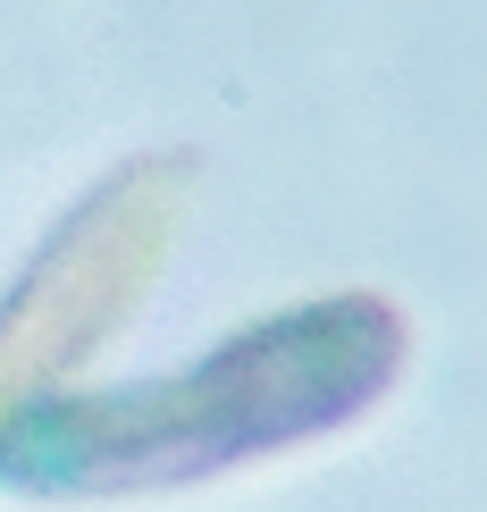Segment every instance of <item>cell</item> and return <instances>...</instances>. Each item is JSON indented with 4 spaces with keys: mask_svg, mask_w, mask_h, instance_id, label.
Returning a JSON list of instances; mask_svg holds the SVG:
<instances>
[{
    "mask_svg": "<svg viewBox=\"0 0 487 512\" xmlns=\"http://www.w3.org/2000/svg\"><path fill=\"white\" fill-rule=\"evenodd\" d=\"M185 194H194V160L152 152L101 177L51 227V244L26 261V277L0 294V412L42 395V378L93 353L135 311V294L152 286L160 252L185 219Z\"/></svg>",
    "mask_w": 487,
    "mask_h": 512,
    "instance_id": "7a4b0ae2",
    "label": "cell"
},
{
    "mask_svg": "<svg viewBox=\"0 0 487 512\" xmlns=\"http://www.w3.org/2000/svg\"><path fill=\"white\" fill-rule=\"evenodd\" d=\"M412 328L387 294H311L236 328L185 370L0 412V487L17 496H160L252 454L362 420L404 378Z\"/></svg>",
    "mask_w": 487,
    "mask_h": 512,
    "instance_id": "6da1fadb",
    "label": "cell"
}]
</instances>
